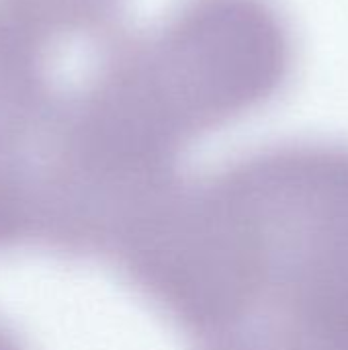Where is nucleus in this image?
<instances>
[{"mask_svg": "<svg viewBox=\"0 0 348 350\" xmlns=\"http://www.w3.org/2000/svg\"><path fill=\"white\" fill-rule=\"evenodd\" d=\"M217 174L242 221L252 289L250 320L230 338L348 350V146H275Z\"/></svg>", "mask_w": 348, "mask_h": 350, "instance_id": "obj_1", "label": "nucleus"}, {"mask_svg": "<svg viewBox=\"0 0 348 350\" xmlns=\"http://www.w3.org/2000/svg\"><path fill=\"white\" fill-rule=\"evenodd\" d=\"M86 43L74 6L0 0V250L45 244Z\"/></svg>", "mask_w": 348, "mask_h": 350, "instance_id": "obj_2", "label": "nucleus"}, {"mask_svg": "<svg viewBox=\"0 0 348 350\" xmlns=\"http://www.w3.org/2000/svg\"><path fill=\"white\" fill-rule=\"evenodd\" d=\"M137 49L150 96L183 146L267 105L293 64L271 0H183Z\"/></svg>", "mask_w": 348, "mask_h": 350, "instance_id": "obj_3", "label": "nucleus"}, {"mask_svg": "<svg viewBox=\"0 0 348 350\" xmlns=\"http://www.w3.org/2000/svg\"><path fill=\"white\" fill-rule=\"evenodd\" d=\"M203 350H265L263 347L250 342V340H242V338H228V340H217L211 345H205Z\"/></svg>", "mask_w": 348, "mask_h": 350, "instance_id": "obj_4", "label": "nucleus"}, {"mask_svg": "<svg viewBox=\"0 0 348 350\" xmlns=\"http://www.w3.org/2000/svg\"><path fill=\"white\" fill-rule=\"evenodd\" d=\"M0 350H25L14 338V334H10L2 324H0Z\"/></svg>", "mask_w": 348, "mask_h": 350, "instance_id": "obj_5", "label": "nucleus"}, {"mask_svg": "<svg viewBox=\"0 0 348 350\" xmlns=\"http://www.w3.org/2000/svg\"><path fill=\"white\" fill-rule=\"evenodd\" d=\"M35 2H57V4H86V2H107V0H35Z\"/></svg>", "mask_w": 348, "mask_h": 350, "instance_id": "obj_6", "label": "nucleus"}]
</instances>
